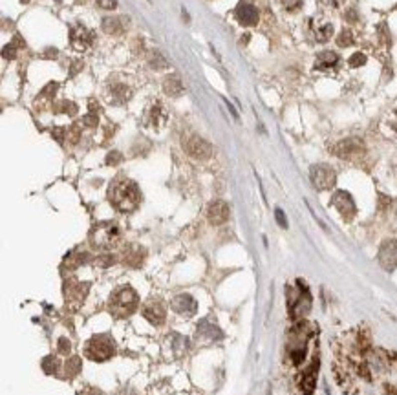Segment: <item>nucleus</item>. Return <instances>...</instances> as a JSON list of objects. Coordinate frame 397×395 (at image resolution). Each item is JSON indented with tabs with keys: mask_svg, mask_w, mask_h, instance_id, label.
Wrapping results in <instances>:
<instances>
[{
	"mask_svg": "<svg viewBox=\"0 0 397 395\" xmlns=\"http://www.w3.org/2000/svg\"><path fill=\"white\" fill-rule=\"evenodd\" d=\"M108 199L119 212H132L141 201V192L132 180L119 176L108 189Z\"/></svg>",
	"mask_w": 397,
	"mask_h": 395,
	"instance_id": "obj_1",
	"label": "nucleus"
},
{
	"mask_svg": "<svg viewBox=\"0 0 397 395\" xmlns=\"http://www.w3.org/2000/svg\"><path fill=\"white\" fill-rule=\"evenodd\" d=\"M287 307H289V317L293 320H302L311 309V295H309L308 285L302 280H297V285H287Z\"/></svg>",
	"mask_w": 397,
	"mask_h": 395,
	"instance_id": "obj_2",
	"label": "nucleus"
},
{
	"mask_svg": "<svg viewBox=\"0 0 397 395\" xmlns=\"http://www.w3.org/2000/svg\"><path fill=\"white\" fill-rule=\"evenodd\" d=\"M311 337V328L308 322H297L293 326L289 339H287V353L289 359L295 366H300L306 357V350H308V340Z\"/></svg>",
	"mask_w": 397,
	"mask_h": 395,
	"instance_id": "obj_3",
	"label": "nucleus"
},
{
	"mask_svg": "<svg viewBox=\"0 0 397 395\" xmlns=\"http://www.w3.org/2000/svg\"><path fill=\"white\" fill-rule=\"evenodd\" d=\"M138 293L128 287V285H123L119 289L114 291V295L110 296V311L116 315V317H128L132 315L136 309H138Z\"/></svg>",
	"mask_w": 397,
	"mask_h": 395,
	"instance_id": "obj_4",
	"label": "nucleus"
},
{
	"mask_svg": "<svg viewBox=\"0 0 397 395\" xmlns=\"http://www.w3.org/2000/svg\"><path fill=\"white\" fill-rule=\"evenodd\" d=\"M121 238V232H119V227L112 221H103V223H97L92 229V234H90V241L92 245L97 247V249H112Z\"/></svg>",
	"mask_w": 397,
	"mask_h": 395,
	"instance_id": "obj_5",
	"label": "nucleus"
},
{
	"mask_svg": "<svg viewBox=\"0 0 397 395\" xmlns=\"http://www.w3.org/2000/svg\"><path fill=\"white\" fill-rule=\"evenodd\" d=\"M84 353L90 361L95 362H103L108 361L112 355H114V342H112L110 337L106 335H95L86 342V348H84Z\"/></svg>",
	"mask_w": 397,
	"mask_h": 395,
	"instance_id": "obj_6",
	"label": "nucleus"
},
{
	"mask_svg": "<svg viewBox=\"0 0 397 395\" xmlns=\"http://www.w3.org/2000/svg\"><path fill=\"white\" fill-rule=\"evenodd\" d=\"M309 178H311V183H313V187L317 191H330V189L335 187L337 181L335 170L331 169L330 165L324 163L313 165L309 169Z\"/></svg>",
	"mask_w": 397,
	"mask_h": 395,
	"instance_id": "obj_7",
	"label": "nucleus"
},
{
	"mask_svg": "<svg viewBox=\"0 0 397 395\" xmlns=\"http://www.w3.org/2000/svg\"><path fill=\"white\" fill-rule=\"evenodd\" d=\"M331 152L339 156L341 159H357L364 154V145L361 139L350 137V139H342L331 148Z\"/></svg>",
	"mask_w": 397,
	"mask_h": 395,
	"instance_id": "obj_8",
	"label": "nucleus"
},
{
	"mask_svg": "<svg viewBox=\"0 0 397 395\" xmlns=\"http://www.w3.org/2000/svg\"><path fill=\"white\" fill-rule=\"evenodd\" d=\"M331 203H333V207L341 212V216L346 221L353 219L355 212H357V207H355V201H353V198L348 194L346 191H337L331 198Z\"/></svg>",
	"mask_w": 397,
	"mask_h": 395,
	"instance_id": "obj_9",
	"label": "nucleus"
},
{
	"mask_svg": "<svg viewBox=\"0 0 397 395\" xmlns=\"http://www.w3.org/2000/svg\"><path fill=\"white\" fill-rule=\"evenodd\" d=\"M70 38H72L73 49L84 51L88 46H92L95 35L92 29H88V27L81 26V24H73V26L70 27Z\"/></svg>",
	"mask_w": 397,
	"mask_h": 395,
	"instance_id": "obj_10",
	"label": "nucleus"
},
{
	"mask_svg": "<svg viewBox=\"0 0 397 395\" xmlns=\"http://www.w3.org/2000/svg\"><path fill=\"white\" fill-rule=\"evenodd\" d=\"M377 260L386 271H392V269L397 267V241L396 240H386L383 241V245L379 249V254H377Z\"/></svg>",
	"mask_w": 397,
	"mask_h": 395,
	"instance_id": "obj_11",
	"label": "nucleus"
},
{
	"mask_svg": "<svg viewBox=\"0 0 397 395\" xmlns=\"http://www.w3.org/2000/svg\"><path fill=\"white\" fill-rule=\"evenodd\" d=\"M171 307L172 311L178 313V315H182V317H193L196 309H198V304L194 300L193 296L187 295V293H182V295H178L172 298L171 302Z\"/></svg>",
	"mask_w": 397,
	"mask_h": 395,
	"instance_id": "obj_12",
	"label": "nucleus"
},
{
	"mask_svg": "<svg viewBox=\"0 0 397 395\" xmlns=\"http://www.w3.org/2000/svg\"><path fill=\"white\" fill-rule=\"evenodd\" d=\"M234 16H236V20L240 22L242 26H256L260 18V13L253 4H249V2H240V4L236 5V9H234Z\"/></svg>",
	"mask_w": 397,
	"mask_h": 395,
	"instance_id": "obj_13",
	"label": "nucleus"
},
{
	"mask_svg": "<svg viewBox=\"0 0 397 395\" xmlns=\"http://www.w3.org/2000/svg\"><path fill=\"white\" fill-rule=\"evenodd\" d=\"M143 317L147 318L150 324L160 326V324L165 322L167 309H165V306L161 304V300H150L143 306Z\"/></svg>",
	"mask_w": 397,
	"mask_h": 395,
	"instance_id": "obj_14",
	"label": "nucleus"
},
{
	"mask_svg": "<svg viewBox=\"0 0 397 395\" xmlns=\"http://www.w3.org/2000/svg\"><path fill=\"white\" fill-rule=\"evenodd\" d=\"M185 148H187V152L191 154L194 159H207V158H210V154H212V148H210L209 143L198 136L189 137Z\"/></svg>",
	"mask_w": 397,
	"mask_h": 395,
	"instance_id": "obj_15",
	"label": "nucleus"
},
{
	"mask_svg": "<svg viewBox=\"0 0 397 395\" xmlns=\"http://www.w3.org/2000/svg\"><path fill=\"white\" fill-rule=\"evenodd\" d=\"M317 372H319V359L315 357L313 362L306 368V372L302 373V379H300V388H302L304 395H313L315 383H317Z\"/></svg>",
	"mask_w": 397,
	"mask_h": 395,
	"instance_id": "obj_16",
	"label": "nucleus"
},
{
	"mask_svg": "<svg viewBox=\"0 0 397 395\" xmlns=\"http://www.w3.org/2000/svg\"><path fill=\"white\" fill-rule=\"evenodd\" d=\"M207 218L212 225H221L225 223L229 218V205L225 201H212L207 208Z\"/></svg>",
	"mask_w": 397,
	"mask_h": 395,
	"instance_id": "obj_17",
	"label": "nucleus"
},
{
	"mask_svg": "<svg viewBox=\"0 0 397 395\" xmlns=\"http://www.w3.org/2000/svg\"><path fill=\"white\" fill-rule=\"evenodd\" d=\"M339 64V55L335 51H322V53L317 55V60H315V70L326 71L331 70Z\"/></svg>",
	"mask_w": 397,
	"mask_h": 395,
	"instance_id": "obj_18",
	"label": "nucleus"
},
{
	"mask_svg": "<svg viewBox=\"0 0 397 395\" xmlns=\"http://www.w3.org/2000/svg\"><path fill=\"white\" fill-rule=\"evenodd\" d=\"M123 20L125 18H121V16H105L103 22H101V27L108 35H119L125 29V22Z\"/></svg>",
	"mask_w": 397,
	"mask_h": 395,
	"instance_id": "obj_19",
	"label": "nucleus"
},
{
	"mask_svg": "<svg viewBox=\"0 0 397 395\" xmlns=\"http://www.w3.org/2000/svg\"><path fill=\"white\" fill-rule=\"evenodd\" d=\"M88 284H81V282H70L66 285V298L68 300H77L83 302L86 293H88Z\"/></svg>",
	"mask_w": 397,
	"mask_h": 395,
	"instance_id": "obj_20",
	"label": "nucleus"
},
{
	"mask_svg": "<svg viewBox=\"0 0 397 395\" xmlns=\"http://www.w3.org/2000/svg\"><path fill=\"white\" fill-rule=\"evenodd\" d=\"M165 119H167V114H165V110H163V106H161V104H154V106L149 110L145 123L150 126H154V128H158V126H161L165 123Z\"/></svg>",
	"mask_w": 397,
	"mask_h": 395,
	"instance_id": "obj_21",
	"label": "nucleus"
},
{
	"mask_svg": "<svg viewBox=\"0 0 397 395\" xmlns=\"http://www.w3.org/2000/svg\"><path fill=\"white\" fill-rule=\"evenodd\" d=\"M163 92H165L167 95H171V97H178V95H182V93H183L182 79H180L178 75L167 77L165 81H163Z\"/></svg>",
	"mask_w": 397,
	"mask_h": 395,
	"instance_id": "obj_22",
	"label": "nucleus"
},
{
	"mask_svg": "<svg viewBox=\"0 0 397 395\" xmlns=\"http://www.w3.org/2000/svg\"><path fill=\"white\" fill-rule=\"evenodd\" d=\"M143 249L138 245H130L128 247V251H125V254H123V262L127 263V265H132V267H136V265H139V263L143 262Z\"/></svg>",
	"mask_w": 397,
	"mask_h": 395,
	"instance_id": "obj_23",
	"label": "nucleus"
},
{
	"mask_svg": "<svg viewBox=\"0 0 397 395\" xmlns=\"http://www.w3.org/2000/svg\"><path fill=\"white\" fill-rule=\"evenodd\" d=\"M130 88L127 86V84H112L110 86V101H114V103H125V101H128V97H130Z\"/></svg>",
	"mask_w": 397,
	"mask_h": 395,
	"instance_id": "obj_24",
	"label": "nucleus"
},
{
	"mask_svg": "<svg viewBox=\"0 0 397 395\" xmlns=\"http://www.w3.org/2000/svg\"><path fill=\"white\" fill-rule=\"evenodd\" d=\"M20 48H24V40H22V37L20 35H15V38H13V42L11 44H7L6 48L2 49V55H4V59H15L17 57V49H20Z\"/></svg>",
	"mask_w": 397,
	"mask_h": 395,
	"instance_id": "obj_25",
	"label": "nucleus"
},
{
	"mask_svg": "<svg viewBox=\"0 0 397 395\" xmlns=\"http://www.w3.org/2000/svg\"><path fill=\"white\" fill-rule=\"evenodd\" d=\"M88 260V254L86 252H81V251H73L70 252L66 256V267L73 269V267H79L81 263H84Z\"/></svg>",
	"mask_w": 397,
	"mask_h": 395,
	"instance_id": "obj_26",
	"label": "nucleus"
},
{
	"mask_svg": "<svg viewBox=\"0 0 397 395\" xmlns=\"http://www.w3.org/2000/svg\"><path fill=\"white\" fill-rule=\"evenodd\" d=\"M149 64L152 66V68H156V70H165V68H169V62H167V59L160 53V51H152V53L149 55Z\"/></svg>",
	"mask_w": 397,
	"mask_h": 395,
	"instance_id": "obj_27",
	"label": "nucleus"
},
{
	"mask_svg": "<svg viewBox=\"0 0 397 395\" xmlns=\"http://www.w3.org/2000/svg\"><path fill=\"white\" fill-rule=\"evenodd\" d=\"M333 35V26L331 24H324L317 29V42H328Z\"/></svg>",
	"mask_w": 397,
	"mask_h": 395,
	"instance_id": "obj_28",
	"label": "nucleus"
},
{
	"mask_svg": "<svg viewBox=\"0 0 397 395\" xmlns=\"http://www.w3.org/2000/svg\"><path fill=\"white\" fill-rule=\"evenodd\" d=\"M353 44V35L350 29H342L339 33V37H337V46H341V48H348V46H352Z\"/></svg>",
	"mask_w": 397,
	"mask_h": 395,
	"instance_id": "obj_29",
	"label": "nucleus"
},
{
	"mask_svg": "<svg viewBox=\"0 0 397 395\" xmlns=\"http://www.w3.org/2000/svg\"><path fill=\"white\" fill-rule=\"evenodd\" d=\"M57 112H59V114L75 115L77 114V104L72 103V101H62V103L57 106Z\"/></svg>",
	"mask_w": 397,
	"mask_h": 395,
	"instance_id": "obj_30",
	"label": "nucleus"
},
{
	"mask_svg": "<svg viewBox=\"0 0 397 395\" xmlns=\"http://www.w3.org/2000/svg\"><path fill=\"white\" fill-rule=\"evenodd\" d=\"M348 64L352 66V68H359V66H364V64H366V55L361 53V51L353 53L352 57H350V60H348Z\"/></svg>",
	"mask_w": 397,
	"mask_h": 395,
	"instance_id": "obj_31",
	"label": "nucleus"
},
{
	"mask_svg": "<svg viewBox=\"0 0 397 395\" xmlns=\"http://www.w3.org/2000/svg\"><path fill=\"white\" fill-rule=\"evenodd\" d=\"M79 366H81V361H79V357H72L70 361L66 362V372L70 377H73L75 373L79 372Z\"/></svg>",
	"mask_w": 397,
	"mask_h": 395,
	"instance_id": "obj_32",
	"label": "nucleus"
},
{
	"mask_svg": "<svg viewBox=\"0 0 397 395\" xmlns=\"http://www.w3.org/2000/svg\"><path fill=\"white\" fill-rule=\"evenodd\" d=\"M57 90H59V82H48L44 90L40 92V97H53Z\"/></svg>",
	"mask_w": 397,
	"mask_h": 395,
	"instance_id": "obj_33",
	"label": "nucleus"
},
{
	"mask_svg": "<svg viewBox=\"0 0 397 395\" xmlns=\"http://www.w3.org/2000/svg\"><path fill=\"white\" fill-rule=\"evenodd\" d=\"M97 121H99V117H97V112H92V110H90V114L84 115L83 125L90 126V128H94V126H97Z\"/></svg>",
	"mask_w": 397,
	"mask_h": 395,
	"instance_id": "obj_34",
	"label": "nucleus"
},
{
	"mask_svg": "<svg viewBox=\"0 0 397 395\" xmlns=\"http://www.w3.org/2000/svg\"><path fill=\"white\" fill-rule=\"evenodd\" d=\"M205 328H207V322L199 324V326H198V335H201V337H203ZM214 331H218V328H216V326H209V329H207V337H209V339H214Z\"/></svg>",
	"mask_w": 397,
	"mask_h": 395,
	"instance_id": "obj_35",
	"label": "nucleus"
},
{
	"mask_svg": "<svg viewBox=\"0 0 397 395\" xmlns=\"http://www.w3.org/2000/svg\"><path fill=\"white\" fill-rule=\"evenodd\" d=\"M282 4L287 11H297L302 5V0H282Z\"/></svg>",
	"mask_w": 397,
	"mask_h": 395,
	"instance_id": "obj_36",
	"label": "nucleus"
},
{
	"mask_svg": "<svg viewBox=\"0 0 397 395\" xmlns=\"http://www.w3.org/2000/svg\"><path fill=\"white\" fill-rule=\"evenodd\" d=\"M275 216H276V221H278V225H280L282 229H287V219H286V214H284V210H282V208H276Z\"/></svg>",
	"mask_w": 397,
	"mask_h": 395,
	"instance_id": "obj_37",
	"label": "nucleus"
},
{
	"mask_svg": "<svg viewBox=\"0 0 397 395\" xmlns=\"http://www.w3.org/2000/svg\"><path fill=\"white\" fill-rule=\"evenodd\" d=\"M95 2L103 9H116L117 7V0H95Z\"/></svg>",
	"mask_w": 397,
	"mask_h": 395,
	"instance_id": "obj_38",
	"label": "nucleus"
},
{
	"mask_svg": "<svg viewBox=\"0 0 397 395\" xmlns=\"http://www.w3.org/2000/svg\"><path fill=\"white\" fill-rule=\"evenodd\" d=\"M121 159H123V156L119 152H110L108 156H106V163L117 165V163H121Z\"/></svg>",
	"mask_w": 397,
	"mask_h": 395,
	"instance_id": "obj_39",
	"label": "nucleus"
},
{
	"mask_svg": "<svg viewBox=\"0 0 397 395\" xmlns=\"http://www.w3.org/2000/svg\"><path fill=\"white\" fill-rule=\"evenodd\" d=\"M53 137H55L59 143H64V136H66V128H53Z\"/></svg>",
	"mask_w": 397,
	"mask_h": 395,
	"instance_id": "obj_40",
	"label": "nucleus"
},
{
	"mask_svg": "<svg viewBox=\"0 0 397 395\" xmlns=\"http://www.w3.org/2000/svg\"><path fill=\"white\" fill-rule=\"evenodd\" d=\"M81 70H83V60H73V62H72V71H70V77H75Z\"/></svg>",
	"mask_w": 397,
	"mask_h": 395,
	"instance_id": "obj_41",
	"label": "nucleus"
},
{
	"mask_svg": "<svg viewBox=\"0 0 397 395\" xmlns=\"http://www.w3.org/2000/svg\"><path fill=\"white\" fill-rule=\"evenodd\" d=\"M97 263H99L101 267H108L110 263H114V256H101V258H97Z\"/></svg>",
	"mask_w": 397,
	"mask_h": 395,
	"instance_id": "obj_42",
	"label": "nucleus"
},
{
	"mask_svg": "<svg viewBox=\"0 0 397 395\" xmlns=\"http://www.w3.org/2000/svg\"><path fill=\"white\" fill-rule=\"evenodd\" d=\"M59 351H61V353H70V342H66V339H61V342H59Z\"/></svg>",
	"mask_w": 397,
	"mask_h": 395,
	"instance_id": "obj_43",
	"label": "nucleus"
},
{
	"mask_svg": "<svg viewBox=\"0 0 397 395\" xmlns=\"http://www.w3.org/2000/svg\"><path fill=\"white\" fill-rule=\"evenodd\" d=\"M79 395H101V392L95 388H84L83 392H79Z\"/></svg>",
	"mask_w": 397,
	"mask_h": 395,
	"instance_id": "obj_44",
	"label": "nucleus"
},
{
	"mask_svg": "<svg viewBox=\"0 0 397 395\" xmlns=\"http://www.w3.org/2000/svg\"><path fill=\"white\" fill-rule=\"evenodd\" d=\"M57 53H59V51H57L55 48H48V49H46V51H44V57H46V59H55Z\"/></svg>",
	"mask_w": 397,
	"mask_h": 395,
	"instance_id": "obj_45",
	"label": "nucleus"
},
{
	"mask_svg": "<svg viewBox=\"0 0 397 395\" xmlns=\"http://www.w3.org/2000/svg\"><path fill=\"white\" fill-rule=\"evenodd\" d=\"M324 2H328V4H331L333 7H339V5L344 2V0H324Z\"/></svg>",
	"mask_w": 397,
	"mask_h": 395,
	"instance_id": "obj_46",
	"label": "nucleus"
},
{
	"mask_svg": "<svg viewBox=\"0 0 397 395\" xmlns=\"http://www.w3.org/2000/svg\"><path fill=\"white\" fill-rule=\"evenodd\" d=\"M346 20H355V9H350L346 13Z\"/></svg>",
	"mask_w": 397,
	"mask_h": 395,
	"instance_id": "obj_47",
	"label": "nucleus"
},
{
	"mask_svg": "<svg viewBox=\"0 0 397 395\" xmlns=\"http://www.w3.org/2000/svg\"><path fill=\"white\" fill-rule=\"evenodd\" d=\"M249 42V35H243L242 37V44H247Z\"/></svg>",
	"mask_w": 397,
	"mask_h": 395,
	"instance_id": "obj_48",
	"label": "nucleus"
},
{
	"mask_svg": "<svg viewBox=\"0 0 397 395\" xmlns=\"http://www.w3.org/2000/svg\"><path fill=\"white\" fill-rule=\"evenodd\" d=\"M20 2H22V4H28V2H29V0H20Z\"/></svg>",
	"mask_w": 397,
	"mask_h": 395,
	"instance_id": "obj_49",
	"label": "nucleus"
},
{
	"mask_svg": "<svg viewBox=\"0 0 397 395\" xmlns=\"http://www.w3.org/2000/svg\"><path fill=\"white\" fill-rule=\"evenodd\" d=\"M396 9H397V5H396Z\"/></svg>",
	"mask_w": 397,
	"mask_h": 395,
	"instance_id": "obj_50",
	"label": "nucleus"
}]
</instances>
